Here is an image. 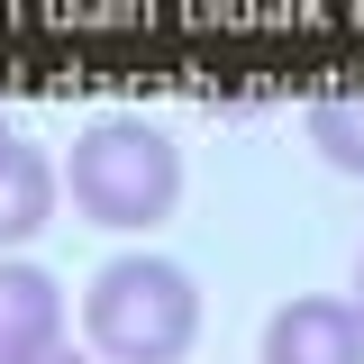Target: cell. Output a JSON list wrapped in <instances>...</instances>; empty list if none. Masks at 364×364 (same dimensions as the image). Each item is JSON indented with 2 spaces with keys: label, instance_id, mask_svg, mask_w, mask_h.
Returning <instances> with one entry per match:
<instances>
[{
  "label": "cell",
  "instance_id": "obj_2",
  "mask_svg": "<svg viewBox=\"0 0 364 364\" xmlns=\"http://www.w3.org/2000/svg\"><path fill=\"white\" fill-rule=\"evenodd\" d=\"M55 182L73 191V210L91 228H155L182 200V146L155 119H91Z\"/></svg>",
  "mask_w": 364,
  "mask_h": 364
},
{
  "label": "cell",
  "instance_id": "obj_1",
  "mask_svg": "<svg viewBox=\"0 0 364 364\" xmlns=\"http://www.w3.org/2000/svg\"><path fill=\"white\" fill-rule=\"evenodd\" d=\"M82 337L100 364H182L200 337V291L173 255H109L82 291Z\"/></svg>",
  "mask_w": 364,
  "mask_h": 364
},
{
  "label": "cell",
  "instance_id": "obj_6",
  "mask_svg": "<svg viewBox=\"0 0 364 364\" xmlns=\"http://www.w3.org/2000/svg\"><path fill=\"white\" fill-rule=\"evenodd\" d=\"M310 146L337 164V173H364V91H328V100H310Z\"/></svg>",
  "mask_w": 364,
  "mask_h": 364
},
{
  "label": "cell",
  "instance_id": "obj_9",
  "mask_svg": "<svg viewBox=\"0 0 364 364\" xmlns=\"http://www.w3.org/2000/svg\"><path fill=\"white\" fill-rule=\"evenodd\" d=\"M9 146H18V136H9V128H0V155H9Z\"/></svg>",
  "mask_w": 364,
  "mask_h": 364
},
{
  "label": "cell",
  "instance_id": "obj_7",
  "mask_svg": "<svg viewBox=\"0 0 364 364\" xmlns=\"http://www.w3.org/2000/svg\"><path fill=\"white\" fill-rule=\"evenodd\" d=\"M346 310H355V318H364V255H355V301H346Z\"/></svg>",
  "mask_w": 364,
  "mask_h": 364
},
{
  "label": "cell",
  "instance_id": "obj_5",
  "mask_svg": "<svg viewBox=\"0 0 364 364\" xmlns=\"http://www.w3.org/2000/svg\"><path fill=\"white\" fill-rule=\"evenodd\" d=\"M55 191H64V182H55V164H46L37 146H9V155H0V255L28 246V237L55 219Z\"/></svg>",
  "mask_w": 364,
  "mask_h": 364
},
{
  "label": "cell",
  "instance_id": "obj_3",
  "mask_svg": "<svg viewBox=\"0 0 364 364\" xmlns=\"http://www.w3.org/2000/svg\"><path fill=\"white\" fill-rule=\"evenodd\" d=\"M64 346V282L46 264L0 255V364H46Z\"/></svg>",
  "mask_w": 364,
  "mask_h": 364
},
{
  "label": "cell",
  "instance_id": "obj_8",
  "mask_svg": "<svg viewBox=\"0 0 364 364\" xmlns=\"http://www.w3.org/2000/svg\"><path fill=\"white\" fill-rule=\"evenodd\" d=\"M46 364H91V355H73V346H55V355H46Z\"/></svg>",
  "mask_w": 364,
  "mask_h": 364
},
{
  "label": "cell",
  "instance_id": "obj_4",
  "mask_svg": "<svg viewBox=\"0 0 364 364\" xmlns=\"http://www.w3.org/2000/svg\"><path fill=\"white\" fill-rule=\"evenodd\" d=\"M264 364H364V318L346 301L301 291L264 318Z\"/></svg>",
  "mask_w": 364,
  "mask_h": 364
}]
</instances>
